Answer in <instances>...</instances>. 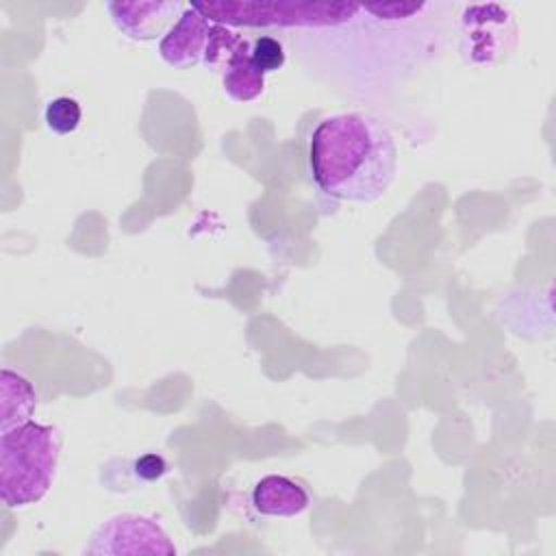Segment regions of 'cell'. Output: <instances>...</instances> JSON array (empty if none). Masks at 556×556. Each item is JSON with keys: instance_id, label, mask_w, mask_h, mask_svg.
Returning a JSON list of instances; mask_svg holds the SVG:
<instances>
[{"instance_id": "cell-3", "label": "cell", "mask_w": 556, "mask_h": 556, "mask_svg": "<svg viewBox=\"0 0 556 556\" xmlns=\"http://www.w3.org/2000/svg\"><path fill=\"white\" fill-rule=\"evenodd\" d=\"M204 17L217 24L243 26H304L332 28L350 24L358 4L350 2H204L193 4Z\"/></svg>"}, {"instance_id": "cell-8", "label": "cell", "mask_w": 556, "mask_h": 556, "mask_svg": "<svg viewBox=\"0 0 556 556\" xmlns=\"http://www.w3.org/2000/svg\"><path fill=\"white\" fill-rule=\"evenodd\" d=\"M308 491L287 476H265L254 484L252 504L258 513L271 517H293L306 510Z\"/></svg>"}, {"instance_id": "cell-9", "label": "cell", "mask_w": 556, "mask_h": 556, "mask_svg": "<svg viewBox=\"0 0 556 556\" xmlns=\"http://www.w3.org/2000/svg\"><path fill=\"white\" fill-rule=\"evenodd\" d=\"M250 48L252 43L243 39V43L224 65V91L237 102L254 100L265 87V74L254 65Z\"/></svg>"}, {"instance_id": "cell-13", "label": "cell", "mask_w": 556, "mask_h": 556, "mask_svg": "<svg viewBox=\"0 0 556 556\" xmlns=\"http://www.w3.org/2000/svg\"><path fill=\"white\" fill-rule=\"evenodd\" d=\"M135 471L143 480H156L165 473V460L156 454H146L135 463Z\"/></svg>"}, {"instance_id": "cell-11", "label": "cell", "mask_w": 556, "mask_h": 556, "mask_svg": "<svg viewBox=\"0 0 556 556\" xmlns=\"http://www.w3.org/2000/svg\"><path fill=\"white\" fill-rule=\"evenodd\" d=\"M80 115H83L80 104L74 98H67V96H59V98L50 100L46 111H43L46 126L56 135L74 132L80 124Z\"/></svg>"}, {"instance_id": "cell-10", "label": "cell", "mask_w": 556, "mask_h": 556, "mask_svg": "<svg viewBox=\"0 0 556 556\" xmlns=\"http://www.w3.org/2000/svg\"><path fill=\"white\" fill-rule=\"evenodd\" d=\"M35 402L37 395L30 382L11 369H4L0 387V430H11L30 421Z\"/></svg>"}, {"instance_id": "cell-1", "label": "cell", "mask_w": 556, "mask_h": 556, "mask_svg": "<svg viewBox=\"0 0 556 556\" xmlns=\"http://www.w3.org/2000/svg\"><path fill=\"white\" fill-rule=\"evenodd\" d=\"M317 187L332 198L376 202L395 178L397 150L389 128L365 113L324 117L308 143Z\"/></svg>"}, {"instance_id": "cell-5", "label": "cell", "mask_w": 556, "mask_h": 556, "mask_svg": "<svg viewBox=\"0 0 556 556\" xmlns=\"http://www.w3.org/2000/svg\"><path fill=\"white\" fill-rule=\"evenodd\" d=\"M515 39L513 15L500 4H473L463 15V50L473 63H491Z\"/></svg>"}, {"instance_id": "cell-12", "label": "cell", "mask_w": 556, "mask_h": 556, "mask_svg": "<svg viewBox=\"0 0 556 556\" xmlns=\"http://www.w3.org/2000/svg\"><path fill=\"white\" fill-rule=\"evenodd\" d=\"M250 54H252V61L254 65L265 74V72H276L285 65V50L280 46L278 39L274 37H256L252 41V48H250Z\"/></svg>"}, {"instance_id": "cell-6", "label": "cell", "mask_w": 556, "mask_h": 556, "mask_svg": "<svg viewBox=\"0 0 556 556\" xmlns=\"http://www.w3.org/2000/svg\"><path fill=\"white\" fill-rule=\"evenodd\" d=\"M215 22L204 17L193 4L185 7L178 22L169 28V33L159 43L161 59L176 67L187 70L198 63H206L211 39H213Z\"/></svg>"}, {"instance_id": "cell-2", "label": "cell", "mask_w": 556, "mask_h": 556, "mask_svg": "<svg viewBox=\"0 0 556 556\" xmlns=\"http://www.w3.org/2000/svg\"><path fill=\"white\" fill-rule=\"evenodd\" d=\"M61 437L56 428L26 421L0 434V497L9 508L39 502L52 484Z\"/></svg>"}, {"instance_id": "cell-4", "label": "cell", "mask_w": 556, "mask_h": 556, "mask_svg": "<svg viewBox=\"0 0 556 556\" xmlns=\"http://www.w3.org/2000/svg\"><path fill=\"white\" fill-rule=\"evenodd\" d=\"M89 554H174L165 530L143 515H115L106 519L87 545Z\"/></svg>"}, {"instance_id": "cell-7", "label": "cell", "mask_w": 556, "mask_h": 556, "mask_svg": "<svg viewBox=\"0 0 556 556\" xmlns=\"http://www.w3.org/2000/svg\"><path fill=\"white\" fill-rule=\"evenodd\" d=\"M106 9L113 24L135 41L165 37L185 11L180 2H106Z\"/></svg>"}]
</instances>
